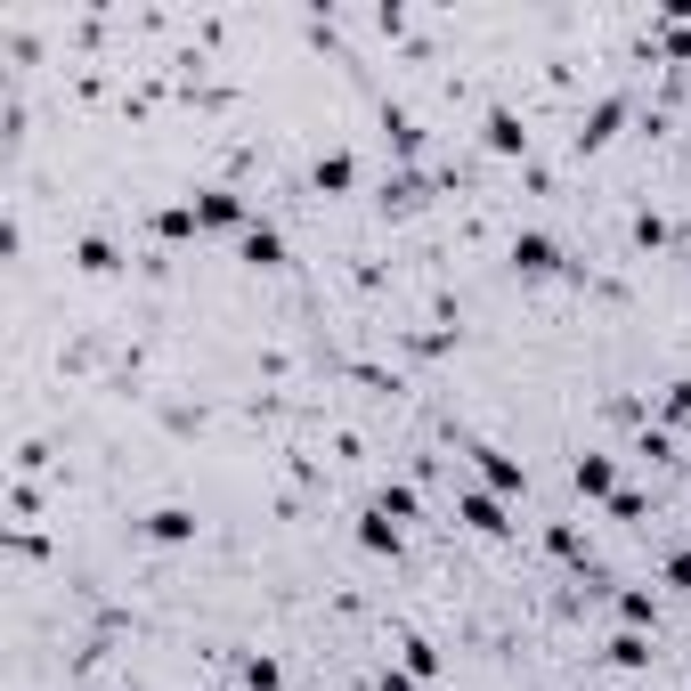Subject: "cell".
I'll return each mask as SVG.
<instances>
[{"mask_svg": "<svg viewBox=\"0 0 691 691\" xmlns=\"http://www.w3.org/2000/svg\"><path fill=\"white\" fill-rule=\"evenodd\" d=\"M244 683H253V691H277V659H244Z\"/></svg>", "mask_w": 691, "mask_h": 691, "instance_id": "cell-9", "label": "cell"}, {"mask_svg": "<svg viewBox=\"0 0 691 691\" xmlns=\"http://www.w3.org/2000/svg\"><path fill=\"white\" fill-rule=\"evenodd\" d=\"M578 488L586 496H618V464L610 456H578Z\"/></svg>", "mask_w": 691, "mask_h": 691, "instance_id": "cell-3", "label": "cell"}, {"mask_svg": "<svg viewBox=\"0 0 691 691\" xmlns=\"http://www.w3.org/2000/svg\"><path fill=\"white\" fill-rule=\"evenodd\" d=\"M464 521H472L480 537H505V529H513V521H505V505H496V496H480V488L464 496Z\"/></svg>", "mask_w": 691, "mask_h": 691, "instance_id": "cell-2", "label": "cell"}, {"mask_svg": "<svg viewBox=\"0 0 691 691\" xmlns=\"http://www.w3.org/2000/svg\"><path fill=\"white\" fill-rule=\"evenodd\" d=\"M383 691H415V683H407V675H383Z\"/></svg>", "mask_w": 691, "mask_h": 691, "instance_id": "cell-11", "label": "cell"}, {"mask_svg": "<svg viewBox=\"0 0 691 691\" xmlns=\"http://www.w3.org/2000/svg\"><path fill=\"white\" fill-rule=\"evenodd\" d=\"M244 261H285V244L269 228H253V236H244Z\"/></svg>", "mask_w": 691, "mask_h": 691, "instance_id": "cell-8", "label": "cell"}, {"mask_svg": "<svg viewBox=\"0 0 691 691\" xmlns=\"http://www.w3.org/2000/svg\"><path fill=\"white\" fill-rule=\"evenodd\" d=\"M513 261H521L529 277H553V269H561V244H553V236H521V244H513Z\"/></svg>", "mask_w": 691, "mask_h": 691, "instance_id": "cell-1", "label": "cell"}, {"mask_svg": "<svg viewBox=\"0 0 691 691\" xmlns=\"http://www.w3.org/2000/svg\"><path fill=\"white\" fill-rule=\"evenodd\" d=\"M488 139H496V147H505V155H513V147H521V122H513L505 106H496V114H488Z\"/></svg>", "mask_w": 691, "mask_h": 691, "instance_id": "cell-7", "label": "cell"}, {"mask_svg": "<svg viewBox=\"0 0 691 691\" xmlns=\"http://www.w3.org/2000/svg\"><path fill=\"white\" fill-rule=\"evenodd\" d=\"M358 537H366V545H374V553H383V545H399V521H391V513H383V505H374V513H366V529H358Z\"/></svg>", "mask_w": 691, "mask_h": 691, "instance_id": "cell-6", "label": "cell"}, {"mask_svg": "<svg viewBox=\"0 0 691 691\" xmlns=\"http://www.w3.org/2000/svg\"><path fill=\"white\" fill-rule=\"evenodd\" d=\"M147 529H155L163 545H179V537H196V513H179V505H163V513H155Z\"/></svg>", "mask_w": 691, "mask_h": 691, "instance_id": "cell-4", "label": "cell"}, {"mask_svg": "<svg viewBox=\"0 0 691 691\" xmlns=\"http://www.w3.org/2000/svg\"><path fill=\"white\" fill-rule=\"evenodd\" d=\"M318 187H350V155H326L318 163Z\"/></svg>", "mask_w": 691, "mask_h": 691, "instance_id": "cell-10", "label": "cell"}, {"mask_svg": "<svg viewBox=\"0 0 691 691\" xmlns=\"http://www.w3.org/2000/svg\"><path fill=\"white\" fill-rule=\"evenodd\" d=\"M480 472H488L496 488H521V464H513L505 448H480Z\"/></svg>", "mask_w": 691, "mask_h": 691, "instance_id": "cell-5", "label": "cell"}]
</instances>
